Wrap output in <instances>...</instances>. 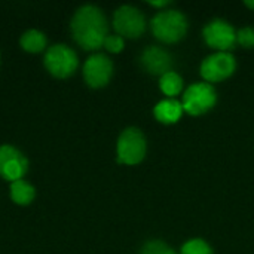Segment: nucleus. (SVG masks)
Returning a JSON list of instances; mask_svg holds the SVG:
<instances>
[{
	"label": "nucleus",
	"mask_w": 254,
	"mask_h": 254,
	"mask_svg": "<svg viewBox=\"0 0 254 254\" xmlns=\"http://www.w3.org/2000/svg\"><path fill=\"white\" fill-rule=\"evenodd\" d=\"M112 24L116 34L124 39H138L140 36H143L147 27L144 13L132 4L119 6L113 13Z\"/></svg>",
	"instance_id": "obj_6"
},
{
	"label": "nucleus",
	"mask_w": 254,
	"mask_h": 254,
	"mask_svg": "<svg viewBox=\"0 0 254 254\" xmlns=\"http://www.w3.org/2000/svg\"><path fill=\"white\" fill-rule=\"evenodd\" d=\"M180 254H213V249L202 238H192L182 246Z\"/></svg>",
	"instance_id": "obj_16"
},
{
	"label": "nucleus",
	"mask_w": 254,
	"mask_h": 254,
	"mask_svg": "<svg viewBox=\"0 0 254 254\" xmlns=\"http://www.w3.org/2000/svg\"><path fill=\"white\" fill-rule=\"evenodd\" d=\"M83 79L89 88L100 89L109 85L113 77L115 65L113 61L101 52L91 55L83 64Z\"/></svg>",
	"instance_id": "obj_9"
},
{
	"label": "nucleus",
	"mask_w": 254,
	"mask_h": 254,
	"mask_svg": "<svg viewBox=\"0 0 254 254\" xmlns=\"http://www.w3.org/2000/svg\"><path fill=\"white\" fill-rule=\"evenodd\" d=\"M103 48H106V51L110 54H119L125 48V39L119 34H109L104 40Z\"/></svg>",
	"instance_id": "obj_19"
},
{
	"label": "nucleus",
	"mask_w": 254,
	"mask_h": 254,
	"mask_svg": "<svg viewBox=\"0 0 254 254\" xmlns=\"http://www.w3.org/2000/svg\"><path fill=\"white\" fill-rule=\"evenodd\" d=\"M48 45V37L45 33L39 30H27L21 37H19V46L30 54H39L46 49Z\"/></svg>",
	"instance_id": "obj_14"
},
{
	"label": "nucleus",
	"mask_w": 254,
	"mask_h": 254,
	"mask_svg": "<svg viewBox=\"0 0 254 254\" xmlns=\"http://www.w3.org/2000/svg\"><path fill=\"white\" fill-rule=\"evenodd\" d=\"M43 64L54 77L67 79L76 73L79 67V58L73 48L64 43H58L46 49Z\"/></svg>",
	"instance_id": "obj_5"
},
{
	"label": "nucleus",
	"mask_w": 254,
	"mask_h": 254,
	"mask_svg": "<svg viewBox=\"0 0 254 254\" xmlns=\"http://www.w3.org/2000/svg\"><path fill=\"white\" fill-rule=\"evenodd\" d=\"M147 153V140L137 127L125 128L116 143V159L122 165H138Z\"/></svg>",
	"instance_id": "obj_3"
},
{
	"label": "nucleus",
	"mask_w": 254,
	"mask_h": 254,
	"mask_svg": "<svg viewBox=\"0 0 254 254\" xmlns=\"http://www.w3.org/2000/svg\"><path fill=\"white\" fill-rule=\"evenodd\" d=\"M149 4L153 6V7H158L159 10H164V9L171 7L173 1H170V0H161V1H149Z\"/></svg>",
	"instance_id": "obj_20"
},
{
	"label": "nucleus",
	"mask_w": 254,
	"mask_h": 254,
	"mask_svg": "<svg viewBox=\"0 0 254 254\" xmlns=\"http://www.w3.org/2000/svg\"><path fill=\"white\" fill-rule=\"evenodd\" d=\"M217 103V92L211 83L195 82L183 91V110L190 116H202L208 113Z\"/></svg>",
	"instance_id": "obj_4"
},
{
	"label": "nucleus",
	"mask_w": 254,
	"mask_h": 254,
	"mask_svg": "<svg viewBox=\"0 0 254 254\" xmlns=\"http://www.w3.org/2000/svg\"><path fill=\"white\" fill-rule=\"evenodd\" d=\"M140 65L146 73L161 77L162 74L173 71L174 58L165 48L152 45L144 48L140 54Z\"/></svg>",
	"instance_id": "obj_11"
},
{
	"label": "nucleus",
	"mask_w": 254,
	"mask_h": 254,
	"mask_svg": "<svg viewBox=\"0 0 254 254\" xmlns=\"http://www.w3.org/2000/svg\"><path fill=\"white\" fill-rule=\"evenodd\" d=\"M183 86H185L183 77L174 70L168 71L159 77V88H161L162 94L167 95V98H174V97L180 95L183 92Z\"/></svg>",
	"instance_id": "obj_15"
},
{
	"label": "nucleus",
	"mask_w": 254,
	"mask_h": 254,
	"mask_svg": "<svg viewBox=\"0 0 254 254\" xmlns=\"http://www.w3.org/2000/svg\"><path fill=\"white\" fill-rule=\"evenodd\" d=\"M244 4H246L247 7H250L252 10H254V0H247V1H244Z\"/></svg>",
	"instance_id": "obj_21"
},
{
	"label": "nucleus",
	"mask_w": 254,
	"mask_h": 254,
	"mask_svg": "<svg viewBox=\"0 0 254 254\" xmlns=\"http://www.w3.org/2000/svg\"><path fill=\"white\" fill-rule=\"evenodd\" d=\"M70 30L80 48L85 51H98L109 36V22L103 9L95 4H83L74 12Z\"/></svg>",
	"instance_id": "obj_1"
},
{
	"label": "nucleus",
	"mask_w": 254,
	"mask_h": 254,
	"mask_svg": "<svg viewBox=\"0 0 254 254\" xmlns=\"http://www.w3.org/2000/svg\"><path fill=\"white\" fill-rule=\"evenodd\" d=\"M28 171V159L25 155L10 144L0 146V177L10 183L24 179Z\"/></svg>",
	"instance_id": "obj_10"
},
{
	"label": "nucleus",
	"mask_w": 254,
	"mask_h": 254,
	"mask_svg": "<svg viewBox=\"0 0 254 254\" xmlns=\"http://www.w3.org/2000/svg\"><path fill=\"white\" fill-rule=\"evenodd\" d=\"M237 45L246 49L254 48V27H243L237 30Z\"/></svg>",
	"instance_id": "obj_18"
},
{
	"label": "nucleus",
	"mask_w": 254,
	"mask_h": 254,
	"mask_svg": "<svg viewBox=\"0 0 254 254\" xmlns=\"http://www.w3.org/2000/svg\"><path fill=\"white\" fill-rule=\"evenodd\" d=\"M183 113H185L183 104H182V101H179L176 98L161 100L153 107V116H155V119L158 122L164 124V125L177 124L182 119Z\"/></svg>",
	"instance_id": "obj_12"
},
{
	"label": "nucleus",
	"mask_w": 254,
	"mask_h": 254,
	"mask_svg": "<svg viewBox=\"0 0 254 254\" xmlns=\"http://www.w3.org/2000/svg\"><path fill=\"white\" fill-rule=\"evenodd\" d=\"M140 254H177L176 250L168 246L167 243L161 241V240H150L146 241L141 247Z\"/></svg>",
	"instance_id": "obj_17"
},
{
	"label": "nucleus",
	"mask_w": 254,
	"mask_h": 254,
	"mask_svg": "<svg viewBox=\"0 0 254 254\" xmlns=\"http://www.w3.org/2000/svg\"><path fill=\"white\" fill-rule=\"evenodd\" d=\"M202 39L216 52H231L237 45V30L229 21L214 18L204 25Z\"/></svg>",
	"instance_id": "obj_7"
},
{
	"label": "nucleus",
	"mask_w": 254,
	"mask_h": 254,
	"mask_svg": "<svg viewBox=\"0 0 254 254\" xmlns=\"http://www.w3.org/2000/svg\"><path fill=\"white\" fill-rule=\"evenodd\" d=\"M10 199L16 204V205H30L33 202V199L36 198V189L31 183L25 182L24 179L16 180L13 183H10Z\"/></svg>",
	"instance_id": "obj_13"
},
{
	"label": "nucleus",
	"mask_w": 254,
	"mask_h": 254,
	"mask_svg": "<svg viewBox=\"0 0 254 254\" xmlns=\"http://www.w3.org/2000/svg\"><path fill=\"white\" fill-rule=\"evenodd\" d=\"M150 30L153 36L167 45H173L186 37L189 30L188 16L179 9H164L158 10L150 19Z\"/></svg>",
	"instance_id": "obj_2"
},
{
	"label": "nucleus",
	"mask_w": 254,
	"mask_h": 254,
	"mask_svg": "<svg viewBox=\"0 0 254 254\" xmlns=\"http://www.w3.org/2000/svg\"><path fill=\"white\" fill-rule=\"evenodd\" d=\"M237 70V60L231 52H213L207 55L201 65L199 74L207 83H219L229 79Z\"/></svg>",
	"instance_id": "obj_8"
}]
</instances>
